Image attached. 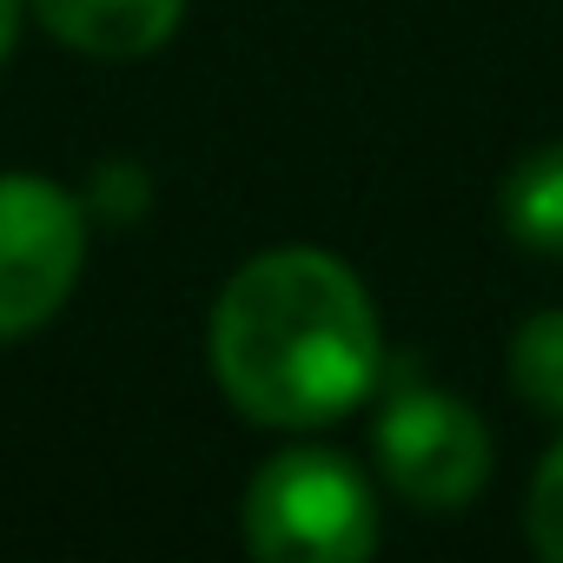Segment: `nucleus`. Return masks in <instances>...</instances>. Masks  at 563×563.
Segmentation results:
<instances>
[{"label":"nucleus","instance_id":"20e7f679","mask_svg":"<svg viewBox=\"0 0 563 563\" xmlns=\"http://www.w3.org/2000/svg\"><path fill=\"white\" fill-rule=\"evenodd\" d=\"M378 471L391 477L398 497H411L418 510H457L477 497V484L490 477V431L477 424V411L451 391H398L378 411Z\"/></svg>","mask_w":563,"mask_h":563},{"label":"nucleus","instance_id":"39448f33","mask_svg":"<svg viewBox=\"0 0 563 563\" xmlns=\"http://www.w3.org/2000/svg\"><path fill=\"white\" fill-rule=\"evenodd\" d=\"M34 14L54 41L93 60H140L173 41L186 0H34Z\"/></svg>","mask_w":563,"mask_h":563},{"label":"nucleus","instance_id":"7ed1b4c3","mask_svg":"<svg viewBox=\"0 0 563 563\" xmlns=\"http://www.w3.org/2000/svg\"><path fill=\"white\" fill-rule=\"evenodd\" d=\"M87 258V219L80 206L34 173L0 179V339H21L47 325Z\"/></svg>","mask_w":563,"mask_h":563},{"label":"nucleus","instance_id":"f03ea898","mask_svg":"<svg viewBox=\"0 0 563 563\" xmlns=\"http://www.w3.org/2000/svg\"><path fill=\"white\" fill-rule=\"evenodd\" d=\"M245 550L265 563H358L378 550L365 477L339 451H278L245 484Z\"/></svg>","mask_w":563,"mask_h":563},{"label":"nucleus","instance_id":"6e6552de","mask_svg":"<svg viewBox=\"0 0 563 563\" xmlns=\"http://www.w3.org/2000/svg\"><path fill=\"white\" fill-rule=\"evenodd\" d=\"M530 543L550 556V563H563V444L537 464V477H530Z\"/></svg>","mask_w":563,"mask_h":563},{"label":"nucleus","instance_id":"f257e3e1","mask_svg":"<svg viewBox=\"0 0 563 563\" xmlns=\"http://www.w3.org/2000/svg\"><path fill=\"white\" fill-rule=\"evenodd\" d=\"M212 372L252 424L312 431L378 378V312L358 272L312 245H278L232 272L212 312Z\"/></svg>","mask_w":563,"mask_h":563},{"label":"nucleus","instance_id":"0eeeda50","mask_svg":"<svg viewBox=\"0 0 563 563\" xmlns=\"http://www.w3.org/2000/svg\"><path fill=\"white\" fill-rule=\"evenodd\" d=\"M510 385L523 405L563 418V312H537L510 339Z\"/></svg>","mask_w":563,"mask_h":563},{"label":"nucleus","instance_id":"1a4fd4ad","mask_svg":"<svg viewBox=\"0 0 563 563\" xmlns=\"http://www.w3.org/2000/svg\"><path fill=\"white\" fill-rule=\"evenodd\" d=\"M14 27H21V0H0V60L14 47Z\"/></svg>","mask_w":563,"mask_h":563},{"label":"nucleus","instance_id":"423d86ee","mask_svg":"<svg viewBox=\"0 0 563 563\" xmlns=\"http://www.w3.org/2000/svg\"><path fill=\"white\" fill-rule=\"evenodd\" d=\"M504 225L517 245L563 258V146L530 153L510 179H504Z\"/></svg>","mask_w":563,"mask_h":563}]
</instances>
